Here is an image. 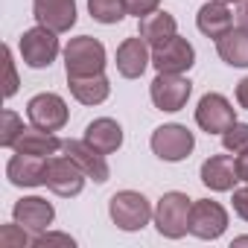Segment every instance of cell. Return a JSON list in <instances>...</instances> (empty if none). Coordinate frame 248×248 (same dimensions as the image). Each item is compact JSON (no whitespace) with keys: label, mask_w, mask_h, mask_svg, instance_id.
Masks as SVG:
<instances>
[{"label":"cell","mask_w":248,"mask_h":248,"mask_svg":"<svg viewBox=\"0 0 248 248\" xmlns=\"http://www.w3.org/2000/svg\"><path fill=\"white\" fill-rule=\"evenodd\" d=\"M108 216H111V222L120 231H129L132 233V231H143L149 225V219L155 216V210H152V204H149V199L143 193H138V190H120L108 202Z\"/></svg>","instance_id":"obj_1"},{"label":"cell","mask_w":248,"mask_h":248,"mask_svg":"<svg viewBox=\"0 0 248 248\" xmlns=\"http://www.w3.org/2000/svg\"><path fill=\"white\" fill-rule=\"evenodd\" d=\"M190 207H193V202L187 199V193H178V190L164 193L158 199L155 216H152L158 233L167 239H181L190 231Z\"/></svg>","instance_id":"obj_2"},{"label":"cell","mask_w":248,"mask_h":248,"mask_svg":"<svg viewBox=\"0 0 248 248\" xmlns=\"http://www.w3.org/2000/svg\"><path fill=\"white\" fill-rule=\"evenodd\" d=\"M64 70L67 76H96L105 70V47L99 38L79 35L64 47Z\"/></svg>","instance_id":"obj_3"},{"label":"cell","mask_w":248,"mask_h":248,"mask_svg":"<svg viewBox=\"0 0 248 248\" xmlns=\"http://www.w3.org/2000/svg\"><path fill=\"white\" fill-rule=\"evenodd\" d=\"M149 146L161 161L178 164V161L190 158V152L196 149V138H193V132L187 126H181V123H167V126H158L152 132Z\"/></svg>","instance_id":"obj_4"},{"label":"cell","mask_w":248,"mask_h":248,"mask_svg":"<svg viewBox=\"0 0 248 248\" xmlns=\"http://www.w3.org/2000/svg\"><path fill=\"white\" fill-rule=\"evenodd\" d=\"M56 35L59 32H53V30H47L41 24L32 27V30H27L21 35V41H18V50H21L24 64L27 67H35V70L50 67L56 62V56H59V38Z\"/></svg>","instance_id":"obj_5"},{"label":"cell","mask_w":248,"mask_h":248,"mask_svg":"<svg viewBox=\"0 0 248 248\" xmlns=\"http://www.w3.org/2000/svg\"><path fill=\"white\" fill-rule=\"evenodd\" d=\"M193 93V82L181 73H158L149 85V96L161 111H181Z\"/></svg>","instance_id":"obj_6"},{"label":"cell","mask_w":248,"mask_h":248,"mask_svg":"<svg viewBox=\"0 0 248 248\" xmlns=\"http://www.w3.org/2000/svg\"><path fill=\"white\" fill-rule=\"evenodd\" d=\"M27 117H30L32 126H38L44 132H59V129H64L70 111H67V102L59 93L47 91V93H35L27 102Z\"/></svg>","instance_id":"obj_7"},{"label":"cell","mask_w":248,"mask_h":248,"mask_svg":"<svg viewBox=\"0 0 248 248\" xmlns=\"http://www.w3.org/2000/svg\"><path fill=\"white\" fill-rule=\"evenodd\" d=\"M228 231V210L219 202L199 199L190 207V233L199 239H219Z\"/></svg>","instance_id":"obj_8"},{"label":"cell","mask_w":248,"mask_h":248,"mask_svg":"<svg viewBox=\"0 0 248 248\" xmlns=\"http://www.w3.org/2000/svg\"><path fill=\"white\" fill-rule=\"evenodd\" d=\"M88 175L67 158V155H56V158H47V187L62 196V199H73L82 193Z\"/></svg>","instance_id":"obj_9"},{"label":"cell","mask_w":248,"mask_h":248,"mask_svg":"<svg viewBox=\"0 0 248 248\" xmlns=\"http://www.w3.org/2000/svg\"><path fill=\"white\" fill-rule=\"evenodd\" d=\"M196 123L207 135H222L231 123H236V108L222 93H204L196 108Z\"/></svg>","instance_id":"obj_10"},{"label":"cell","mask_w":248,"mask_h":248,"mask_svg":"<svg viewBox=\"0 0 248 248\" xmlns=\"http://www.w3.org/2000/svg\"><path fill=\"white\" fill-rule=\"evenodd\" d=\"M193 64H196V50L181 35H175L167 44L152 50V67L158 73H187Z\"/></svg>","instance_id":"obj_11"},{"label":"cell","mask_w":248,"mask_h":248,"mask_svg":"<svg viewBox=\"0 0 248 248\" xmlns=\"http://www.w3.org/2000/svg\"><path fill=\"white\" fill-rule=\"evenodd\" d=\"M12 219H15L21 228H27L32 236H38V233L50 231V225H53V219H56V207H53L47 199H41V196H27V199L15 202ZM32 242H35V239H32Z\"/></svg>","instance_id":"obj_12"},{"label":"cell","mask_w":248,"mask_h":248,"mask_svg":"<svg viewBox=\"0 0 248 248\" xmlns=\"http://www.w3.org/2000/svg\"><path fill=\"white\" fill-rule=\"evenodd\" d=\"M62 152L93 181V184H105L111 170H108V161L102 152H96L88 140H62Z\"/></svg>","instance_id":"obj_13"},{"label":"cell","mask_w":248,"mask_h":248,"mask_svg":"<svg viewBox=\"0 0 248 248\" xmlns=\"http://www.w3.org/2000/svg\"><path fill=\"white\" fill-rule=\"evenodd\" d=\"M32 15L53 32H70L76 24V0H32Z\"/></svg>","instance_id":"obj_14"},{"label":"cell","mask_w":248,"mask_h":248,"mask_svg":"<svg viewBox=\"0 0 248 248\" xmlns=\"http://www.w3.org/2000/svg\"><path fill=\"white\" fill-rule=\"evenodd\" d=\"M152 47L135 35V38H126L120 47H117V73L123 79H140L146 73V67L152 64Z\"/></svg>","instance_id":"obj_15"},{"label":"cell","mask_w":248,"mask_h":248,"mask_svg":"<svg viewBox=\"0 0 248 248\" xmlns=\"http://www.w3.org/2000/svg\"><path fill=\"white\" fill-rule=\"evenodd\" d=\"M6 178L15 187H41L47 184V158L15 152L6 164Z\"/></svg>","instance_id":"obj_16"},{"label":"cell","mask_w":248,"mask_h":248,"mask_svg":"<svg viewBox=\"0 0 248 248\" xmlns=\"http://www.w3.org/2000/svg\"><path fill=\"white\" fill-rule=\"evenodd\" d=\"M202 184L210 187L213 193H228L236 187L239 181V172H236V161L231 155H210L204 164H202Z\"/></svg>","instance_id":"obj_17"},{"label":"cell","mask_w":248,"mask_h":248,"mask_svg":"<svg viewBox=\"0 0 248 248\" xmlns=\"http://www.w3.org/2000/svg\"><path fill=\"white\" fill-rule=\"evenodd\" d=\"M85 140L102 152V155H114L120 146H123V126L117 120L111 117H96L88 123V129H85Z\"/></svg>","instance_id":"obj_18"},{"label":"cell","mask_w":248,"mask_h":248,"mask_svg":"<svg viewBox=\"0 0 248 248\" xmlns=\"http://www.w3.org/2000/svg\"><path fill=\"white\" fill-rule=\"evenodd\" d=\"M196 27L202 35L219 41L228 30H233V15L228 9V3H219V0H207V3L199 9L196 15Z\"/></svg>","instance_id":"obj_19"},{"label":"cell","mask_w":248,"mask_h":248,"mask_svg":"<svg viewBox=\"0 0 248 248\" xmlns=\"http://www.w3.org/2000/svg\"><path fill=\"white\" fill-rule=\"evenodd\" d=\"M67 88H70L73 99L82 102V105H99L111 93V85H108L105 73H96V76H67Z\"/></svg>","instance_id":"obj_20"},{"label":"cell","mask_w":248,"mask_h":248,"mask_svg":"<svg viewBox=\"0 0 248 248\" xmlns=\"http://www.w3.org/2000/svg\"><path fill=\"white\" fill-rule=\"evenodd\" d=\"M15 152L50 158V155L62 152V140H59L53 132H44V129H38V126H30V129L21 132V138H18V143H15Z\"/></svg>","instance_id":"obj_21"},{"label":"cell","mask_w":248,"mask_h":248,"mask_svg":"<svg viewBox=\"0 0 248 248\" xmlns=\"http://www.w3.org/2000/svg\"><path fill=\"white\" fill-rule=\"evenodd\" d=\"M178 35V24H175V18L170 15V12H152V15H146V18H140V38L155 50V47H161V44H167L170 38H175Z\"/></svg>","instance_id":"obj_22"},{"label":"cell","mask_w":248,"mask_h":248,"mask_svg":"<svg viewBox=\"0 0 248 248\" xmlns=\"http://www.w3.org/2000/svg\"><path fill=\"white\" fill-rule=\"evenodd\" d=\"M216 53L231 67H248V30L233 27L216 41Z\"/></svg>","instance_id":"obj_23"},{"label":"cell","mask_w":248,"mask_h":248,"mask_svg":"<svg viewBox=\"0 0 248 248\" xmlns=\"http://www.w3.org/2000/svg\"><path fill=\"white\" fill-rule=\"evenodd\" d=\"M88 12L96 24H120L123 18H126V6H123V0H88Z\"/></svg>","instance_id":"obj_24"},{"label":"cell","mask_w":248,"mask_h":248,"mask_svg":"<svg viewBox=\"0 0 248 248\" xmlns=\"http://www.w3.org/2000/svg\"><path fill=\"white\" fill-rule=\"evenodd\" d=\"M24 129H27L24 120H21L12 108H6L3 114H0V146L15 149V143H18V138H21Z\"/></svg>","instance_id":"obj_25"},{"label":"cell","mask_w":248,"mask_h":248,"mask_svg":"<svg viewBox=\"0 0 248 248\" xmlns=\"http://www.w3.org/2000/svg\"><path fill=\"white\" fill-rule=\"evenodd\" d=\"M222 146L228 149V152H242V149H248V123H231V126L222 132Z\"/></svg>","instance_id":"obj_26"},{"label":"cell","mask_w":248,"mask_h":248,"mask_svg":"<svg viewBox=\"0 0 248 248\" xmlns=\"http://www.w3.org/2000/svg\"><path fill=\"white\" fill-rule=\"evenodd\" d=\"M32 239L35 236H30V231L21 228L18 222L0 228V248H27V245H32Z\"/></svg>","instance_id":"obj_27"},{"label":"cell","mask_w":248,"mask_h":248,"mask_svg":"<svg viewBox=\"0 0 248 248\" xmlns=\"http://www.w3.org/2000/svg\"><path fill=\"white\" fill-rule=\"evenodd\" d=\"M3 62H6V85H3V96H15L18 93V70H15V62H12V50L3 47Z\"/></svg>","instance_id":"obj_28"},{"label":"cell","mask_w":248,"mask_h":248,"mask_svg":"<svg viewBox=\"0 0 248 248\" xmlns=\"http://www.w3.org/2000/svg\"><path fill=\"white\" fill-rule=\"evenodd\" d=\"M123 6H126V12L135 15V18H146L152 12H158L161 0H123Z\"/></svg>","instance_id":"obj_29"},{"label":"cell","mask_w":248,"mask_h":248,"mask_svg":"<svg viewBox=\"0 0 248 248\" xmlns=\"http://www.w3.org/2000/svg\"><path fill=\"white\" fill-rule=\"evenodd\" d=\"M32 245H67V248H73L76 242H73V236H70V233L44 231V233H38V236H35V242H32Z\"/></svg>","instance_id":"obj_30"},{"label":"cell","mask_w":248,"mask_h":248,"mask_svg":"<svg viewBox=\"0 0 248 248\" xmlns=\"http://www.w3.org/2000/svg\"><path fill=\"white\" fill-rule=\"evenodd\" d=\"M231 202H233V213L248 222V187L233 190V199H231Z\"/></svg>","instance_id":"obj_31"},{"label":"cell","mask_w":248,"mask_h":248,"mask_svg":"<svg viewBox=\"0 0 248 248\" xmlns=\"http://www.w3.org/2000/svg\"><path fill=\"white\" fill-rule=\"evenodd\" d=\"M236 172H239V181H245L248 184V149H242V152H236Z\"/></svg>","instance_id":"obj_32"},{"label":"cell","mask_w":248,"mask_h":248,"mask_svg":"<svg viewBox=\"0 0 248 248\" xmlns=\"http://www.w3.org/2000/svg\"><path fill=\"white\" fill-rule=\"evenodd\" d=\"M236 102H239V108L248 111V76L236 82Z\"/></svg>","instance_id":"obj_33"},{"label":"cell","mask_w":248,"mask_h":248,"mask_svg":"<svg viewBox=\"0 0 248 248\" xmlns=\"http://www.w3.org/2000/svg\"><path fill=\"white\" fill-rule=\"evenodd\" d=\"M236 27L248 30V0H239V9H236Z\"/></svg>","instance_id":"obj_34"},{"label":"cell","mask_w":248,"mask_h":248,"mask_svg":"<svg viewBox=\"0 0 248 248\" xmlns=\"http://www.w3.org/2000/svg\"><path fill=\"white\" fill-rule=\"evenodd\" d=\"M233 245H248V236H236V239H233Z\"/></svg>","instance_id":"obj_35"},{"label":"cell","mask_w":248,"mask_h":248,"mask_svg":"<svg viewBox=\"0 0 248 248\" xmlns=\"http://www.w3.org/2000/svg\"><path fill=\"white\" fill-rule=\"evenodd\" d=\"M219 3H239V0H219Z\"/></svg>","instance_id":"obj_36"}]
</instances>
